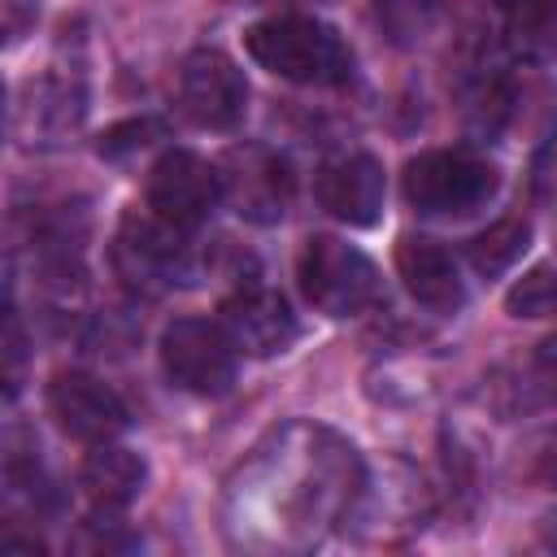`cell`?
I'll return each instance as SVG.
<instances>
[{
	"label": "cell",
	"mask_w": 557,
	"mask_h": 557,
	"mask_svg": "<svg viewBox=\"0 0 557 557\" xmlns=\"http://www.w3.org/2000/svg\"><path fill=\"white\" fill-rule=\"evenodd\" d=\"M540 370L557 383V335H548V339L540 344Z\"/></svg>",
	"instance_id": "26"
},
{
	"label": "cell",
	"mask_w": 557,
	"mask_h": 557,
	"mask_svg": "<svg viewBox=\"0 0 557 557\" xmlns=\"http://www.w3.org/2000/svg\"><path fill=\"white\" fill-rule=\"evenodd\" d=\"M553 544H557V531H553Z\"/></svg>",
	"instance_id": "27"
},
{
	"label": "cell",
	"mask_w": 557,
	"mask_h": 557,
	"mask_svg": "<svg viewBox=\"0 0 557 557\" xmlns=\"http://www.w3.org/2000/svg\"><path fill=\"white\" fill-rule=\"evenodd\" d=\"M78 483L96 509H126L148 483V461L135 448L104 440V444H91V453L83 457Z\"/></svg>",
	"instance_id": "16"
},
{
	"label": "cell",
	"mask_w": 557,
	"mask_h": 557,
	"mask_svg": "<svg viewBox=\"0 0 557 557\" xmlns=\"http://www.w3.org/2000/svg\"><path fill=\"white\" fill-rule=\"evenodd\" d=\"M400 187L422 218H470L500 191V170L470 148H431L405 165Z\"/></svg>",
	"instance_id": "3"
},
{
	"label": "cell",
	"mask_w": 557,
	"mask_h": 557,
	"mask_svg": "<svg viewBox=\"0 0 557 557\" xmlns=\"http://www.w3.org/2000/svg\"><path fill=\"white\" fill-rule=\"evenodd\" d=\"M535 178V196L540 200H548V205H557V135L540 148V157H535V170H531Z\"/></svg>",
	"instance_id": "25"
},
{
	"label": "cell",
	"mask_w": 557,
	"mask_h": 557,
	"mask_svg": "<svg viewBox=\"0 0 557 557\" xmlns=\"http://www.w3.org/2000/svg\"><path fill=\"white\" fill-rule=\"evenodd\" d=\"M113 270L139 296H161L170 287H187L200 274V252L191 231L161 222L157 213H126L113 235Z\"/></svg>",
	"instance_id": "4"
},
{
	"label": "cell",
	"mask_w": 557,
	"mask_h": 557,
	"mask_svg": "<svg viewBox=\"0 0 557 557\" xmlns=\"http://www.w3.org/2000/svg\"><path fill=\"white\" fill-rule=\"evenodd\" d=\"M505 309L509 318H557V265H531L522 278H513V287L505 292Z\"/></svg>",
	"instance_id": "19"
},
{
	"label": "cell",
	"mask_w": 557,
	"mask_h": 557,
	"mask_svg": "<svg viewBox=\"0 0 557 557\" xmlns=\"http://www.w3.org/2000/svg\"><path fill=\"white\" fill-rule=\"evenodd\" d=\"M22 357H26V339H22V318H17V305H13V296H9V305H4V383H9V396L17 392Z\"/></svg>",
	"instance_id": "23"
},
{
	"label": "cell",
	"mask_w": 557,
	"mask_h": 557,
	"mask_svg": "<svg viewBox=\"0 0 557 557\" xmlns=\"http://www.w3.org/2000/svg\"><path fill=\"white\" fill-rule=\"evenodd\" d=\"M248 57L296 87H344L352 78V48L344 35L309 13H274L244 30Z\"/></svg>",
	"instance_id": "2"
},
{
	"label": "cell",
	"mask_w": 557,
	"mask_h": 557,
	"mask_svg": "<svg viewBox=\"0 0 557 557\" xmlns=\"http://www.w3.org/2000/svg\"><path fill=\"white\" fill-rule=\"evenodd\" d=\"M48 413L78 444L117 440L126 431V422H131L126 400L104 379H96L87 370H61V374H52V383H48Z\"/></svg>",
	"instance_id": "11"
},
{
	"label": "cell",
	"mask_w": 557,
	"mask_h": 557,
	"mask_svg": "<svg viewBox=\"0 0 557 557\" xmlns=\"http://www.w3.org/2000/svg\"><path fill=\"white\" fill-rule=\"evenodd\" d=\"M383 196L387 178L370 152H344L318 170V205L348 226H374L383 218Z\"/></svg>",
	"instance_id": "13"
},
{
	"label": "cell",
	"mask_w": 557,
	"mask_h": 557,
	"mask_svg": "<svg viewBox=\"0 0 557 557\" xmlns=\"http://www.w3.org/2000/svg\"><path fill=\"white\" fill-rule=\"evenodd\" d=\"M422 518H426V492L418 474H409L405 466H392L383 470V483L366 470V487L357 496L348 527H357L366 540H396L405 531H418Z\"/></svg>",
	"instance_id": "14"
},
{
	"label": "cell",
	"mask_w": 557,
	"mask_h": 557,
	"mask_svg": "<svg viewBox=\"0 0 557 557\" xmlns=\"http://www.w3.org/2000/svg\"><path fill=\"white\" fill-rule=\"evenodd\" d=\"M374 17L392 44H418L435 26V0H379Z\"/></svg>",
	"instance_id": "20"
},
{
	"label": "cell",
	"mask_w": 557,
	"mask_h": 557,
	"mask_svg": "<svg viewBox=\"0 0 557 557\" xmlns=\"http://www.w3.org/2000/svg\"><path fill=\"white\" fill-rule=\"evenodd\" d=\"M296 283L305 300L326 318H357L383 300V278L374 261L335 235H313L300 248Z\"/></svg>",
	"instance_id": "5"
},
{
	"label": "cell",
	"mask_w": 557,
	"mask_h": 557,
	"mask_svg": "<svg viewBox=\"0 0 557 557\" xmlns=\"http://www.w3.org/2000/svg\"><path fill=\"white\" fill-rule=\"evenodd\" d=\"M366 487L361 453L331 426L265 431L222 483V535L244 553H309L348 527Z\"/></svg>",
	"instance_id": "1"
},
{
	"label": "cell",
	"mask_w": 557,
	"mask_h": 557,
	"mask_svg": "<svg viewBox=\"0 0 557 557\" xmlns=\"http://www.w3.org/2000/svg\"><path fill=\"white\" fill-rule=\"evenodd\" d=\"M87 117V74L83 65H48L39 78L13 87L9 104V135L22 148H61L78 135Z\"/></svg>",
	"instance_id": "6"
},
{
	"label": "cell",
	"mask_w": 557,
	"mask_h": 557,
	"mask_svg": "<svg viewBox=\"0 0 557 557\" xmlns=\"http://www.w3.org/2000/svg\"><path fill=\"white\" fill-rule=\"evenodd\" d=\"M178 109L200 131H235L248 113V78L222 48H196L178 65Z\"/></svg>",
	"instance_id": "9"
},
{
	"label": "cell",
	"mask_w": 557,
	"mask_h": 557,
	"mask_svg": "<svg viewBox=\"0 0 557 557\" xmlns=\"http://www.w3.org/2000/svg\"><path fill=\"white\" fill-rule=\"evenodd\" d=\"M157 139H161V122H157V117H126V122H117V126H109V131L100 135L96 152L109 157V161H126V157L152 148Z\"/></svg>",
	"instance_id": "22"
},
{
	"label": "cell",
	"mask_w": 557,
	"mask_h": 557,
	"mask_svg": "<svg viewBox=\"0 0 557 557\" xmlns=\"http://www.w3.org/2000/svg\"><path fill=\"white\" fill-rule=\"evenodd\" d=\"M157 357H161L165 379L178 392H191V396H222V392H231L235 370H239L235 339L226 335L222 322H209V318H174L161 331Z\"/></svg>",
	"instance_id": "7"
},
{
	"label": "cell",
	"mask_w": 557,
	"mask_h": 557,
	"mask_svg": "<svg viewBox=\"0 0 557 557\" xmlns=\"http://www.w3.org/2000/svg\"><path fill=\"white\" fill-rule=\"evenodd\" d=\"M218 200H222V178H218V165H209L205 157L187 148H170L152 161L144 183V205L161 222L178 231H196L200 222H209Z\"/></svg>",
	"instance_id": "10"
},
{
	"label": "cell",
	"mask_w": 557,
	"mask_h": 557,
	"mask_svg": "<svg viewBox=\"0 0 557 557\" xmlns=\"http://www.w3.org/2000/svg\"><path fill=\"white\" fill-rule=\"evenodd\" d=\"M218 322L226 326V335L235 339V348L248 352V357H278L300 335L296 313L287 309V300L278 292H270L265 283H257V278H244L222 300Z\"/></svg>",
	"instance_id": "12"
},
{
	"label": "cell",
	"mask_w": 557,
	"mask_h": 557,
	"mask_svg": "<svg viewBox=\"0 0 557 557\" xmlns=\"http://www.w3.org/2000/svg\"><path fill=\"white\" fill-rule=\"evenodd\" d=\"M531 248V222L509 213L500 222H492L487 231H479L470 244H466V257L470 265L483 274V278H500L505 270H513L522 261V252Z\"/></svg>",
	"instance_id": "18"
},
{
	"label": "cell",
	"mask_w": 557,
	"mask_h": 557,
	"mask_svg": "<svg viewBox=\"0 0 557 557\" xmlns=\"http://www.w3.org/2000/svg\"><path fill=\"white\" fill-rule=\"evenodd\" d=\"M0 9H4V48H13L39 22V0H0Z\"/></svg>",
	"instance_id": "24"
},
{
	"label": "cell",
	"mask_w": 557,
	"mask_h": 557,
	"mask_svg": "<svg viewBox=\"0 0 557 557\" xmlns=\"http://www.w3.org/2000/svg\"><path fill=\"white\" fill-rule=\"evenodd\" d=\"M505 39L527 61L557 57V0H500Z\"/></svg>",
	"instance_id": "17"
},
{
	"label": "cell",
	"mask_w": 557,
	"mask_h": 557,
	"mask_svg": "<svg viewBox=\"0 0 557 557\" xmlns=\"http://www.w3.org/2000/svg\"><path fill=\"white\" fill-rule=\"evenodd\" d=\"M218 178H222V200L244 222H257V226L283 222L296 200V174H292L287 157L265 144L226 148L218 161Z\"/></svg>",
	"instance_id": "8"
},
{
	"label": "cell",
	"mask_w": 557,
	"mask_h": 557,
	"mask_svg": "<svg viewBox=\"0 0 557 557\" xmlns=\"http://www.w3.org/2000/svg\"><path fill=\"white\" fill-rule=\"evenodd\" d=\"M117 513H122V509H96V513L83 522L74 548H78V553H126V548H139V535H131Z\"/></svg>",
	"instance_id": "21"
},
{
	"label": "cell",
	"mask_w": 557,
	"mask_h": 557,
	"mask_svg": "<svg viewBox=\"0 0 557 557\" xmlns=\"http://www.w3.org/2000/svg\"><path fill=\"white\" fill-rule=\"evenodd\" d=\"M396 274L405 292L431 313H457L466 305V278L457 257L431 235H400L396 239Z\"/></svg>",
	"instance_id": "15"
}]
</instances>
